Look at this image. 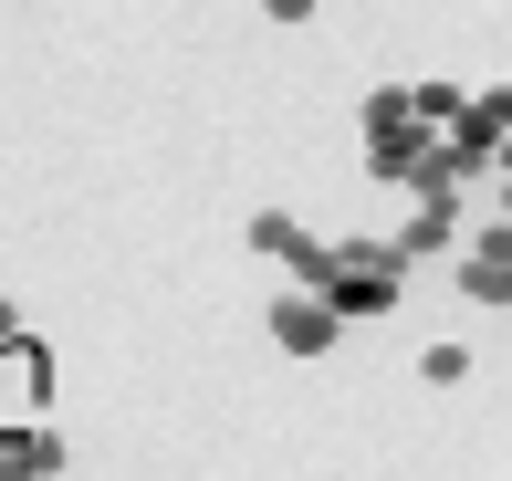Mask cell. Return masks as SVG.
<instances>
[{
  "label": "cell",
  "mask_w": 512,
  "mask_h": 481,
  "mask_svg": "<svg viewBox=\"0 0 512 481\" xmlns=\"http://www.w3.org/2000/svg\"><path fill=\"white\" fill-rule=\"evenodd\" d=\"M324 293H335L345 325H377V314H398V293H408L398 241H335V251H324Z\"/></svg>",
  "instance_id": "obj_1"
},
{
  "label": "cell",
  "mask_w": 512,
  "mask_h": 481,
  "mask_svg": "<svg viewBox=\"0 0 512 481\" xmlns=\"http://www.w3.org/2000/svg\"><path fill=\"white\" fill-rule=\"evenodd\" d=\"M418 147H429V116H418V95H408V84H377V95H366V178L408 189Z\"/></svg>",
  "instance_id": "obj_2"
},
{
  "label": "cell",
  "mask_w": 512,
  "mask_h": 481,
  "mask_svg": "<svg viewBox=\"0 0 512 481\" xmlns=\"http://www.w3.org/2000/svg\"><path fill=\"white\" fill-rule=\"evenodd\" d=\"M335 335H345V314H335L324 283H283V293H272V346H283V356H324Z\"/></svg>",
  "instance_id": "obj_3"
},
{
  "label": "cell",
  "mask_w": 512,
  "mask_h": 481,
  "mask_svg": "<svg viewBox=\"0 0 512 481\" xmlns=\"http://www.w3.org/2000/svg\"><path fill=\"white\" fill-rule=\"evenodd\" d=\"M387 241H398V262H450L471 231H460V199H408V220Z\"/></svg>",
  "instance_id": "obj_4"
},
{
  "label": "cell",
  "mask_w": 512,
  "mask_h": 481,
  "mask_svg": "<svg viewBox=\"0 0 512 481\" xmlns=\"http://www.w3.org/2000/svg\"><path fill=\"white\" fill-rule=\"evenodd\" d=\"M42 398H53V356L32 335H0V419H32Z\"/></svg>",
  "instance_id": "obj_5"
},
{
  "label": "cell",
  "mask_w": 512,
  "mask_h": 481,
  "mask_svg": "<svg viewBox=\"0 0 512 481\" xmlns=\"http://www.w3.org/2000/svg\"><path fill=\"white\" fill-rule=\"evenodd\" d=\"M471 377V346H418V387H460Z\"/></svg>",
  "instance_id": "obj_6"
},
{
  "label": "cell",
  "mask_w": 512,
  "mask_h": 481,
  "mask_svg": "<svg viewBox=\"0 0 512 481\" xmlns=\"http://www.w3.org/2000/svg\"><path fill=\"white\" fill-rule=\"evenodd\" d=\"M408 95H418V116H429V126H450L460 105H471V95H460V84H408Z\"/></svg>",
  "instance_id": "obj_7"
},
{
  "label": "cell",
  "mask_w": 512,
  "mask_h": 481,
  "mask_svg": "<svg viewBox=\"0 0 512 481\" xmlns=\"http://www.w3.org/2000/svg\"><path fill=\"white\" fill-rule=\"evenodd\" d=\"M262 11H272V21H283V32H293V21H314L324 0H262Z\"/></svg>",
  "instance_id": "obj_8"
},
{
  "label": "cell",
  "mask_w": 512,
  "mask_h": 481,
  "mask_svg": "<svg viewBox=\"0 0 512 481\" xmlns=\"http://www.w3.org/2000/svg\"><path fill=\"white\" fill-rule=\"evenodd\" d=\"M502 220H512V178H502Z\"/></svg>",
  "instance_id": "obj_9"
},
{
  "label": "cell",
  "mask_w": 512,
  "mask_h": 481,
  "mask_svg": "<svg viewBox=\"0 0 512 481\" xmlns=\"http://www.w3.org/2000/svg\"><path fill=\"white\" fill-rule=\"evenodd\" d=\"M502 314H512V304H502Z\"/></svg>",
  "instance_id": "obj_10"
}]
</instances>
